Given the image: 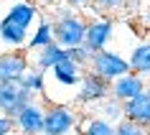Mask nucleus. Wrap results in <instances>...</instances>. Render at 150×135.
I'll use <instances>...</instances> for the list:
<instances>
[{
  "label": "nucleus",
  "mask_w": 150,
  "mask_h": 135,
  "mask_svg": "<svg viewBox=\"0 0 150 135\" xmlns=\"http://www.w3.org/2000/svg\"><path fill=\"white\" fill-rule=\"evenodd\" d=\"M137 21L145 31H150V0H142L140 10H137Z\"/></svg>",
  "instance_id": "4be33fe9"
},
{
  "label": "nucleus",
  "mask_w": 150,
  "mask_h": 135,
  "mask_svg": "<svg viewBox=\"0 0 150 135\" xmlns=\"http://www.w3.org/2000/svg\"><path fill=\"white\" fill-rule=\"evenodd\" d=\"M130 72L140 74V77H145L148 79L150 77V41H142V43H137V46L130 51Z\"/></svg>",
  "instance_id": "4468645a"
},
{
  "label": "nucleus",
  "mask_w": 150,
  "mask_h": 135,
  "mask_svg": "<svg viewBox=\"0 0 150 135\" xmlns=\"http://www.w3.org/2000/svg\"><path fill=\"white\" fill-rule=\"evenodd\" d=\"M115 135H148V127L135 122V120H120L115 125Z\"/></svg>",
  "instance_id": "aec40b11"
},
{
  "label": "nucleus",
  "mask_w": 150,
  "mask_h": 135,
  "mask_svg": "<svg viewBox=\"0 0 150 135\" xmlns=\"http://www.w3.org/2000/svg\"><path fill=\"white\" fill-rule=\"evenodd\" d=\"M51 41H56V38H54V23H48V21H41L38 28H36V33H33L31 41H28V48H31V51H38V48L48 46Z\"/></svg>",
  "instance_id": "6ab92c4d"
},
{
  "label": "nucleus",
  "mask_w": 150,
  "mask_h": 135,
  "mask_svg": "<svg viewBox=\"0 0 150 135\" xmlns=\"http://www.w3.org/2000/svg\"><path fill=\"white\" fill-rule=\"evenodd\" d=\"M112 36H115V23H112V18H94V21L87 23L84 46H87L92 54H97V51L107 48V43L112 41Z\"/></svg>",
  "instance_id": "0eeeda50"
},
{
  "label": "nucleus",
  "mask_w": 150,
  "mask_h": 135,
  "mask_svg": "<svg viewBox=\"0 0 150 135\" xmlns=\"http://www.w3.org/2000/svg\"><path fill=\"white\" fill-rule=\"evenodd\" d=\"M145 89H148L145 87V77H140V74H135V72H127V74H122L120 79H115L110 84V97H115L120 102H127V99L137 97Z\"/></svg>",
  "instance_id": "6e6552de"
},
{
  "label": "nucleus",
  "mask_w": 150,
  "mask_h": 135,
  "mask_svg": "<svg viewBox=\"0 0 150 135\" xmlns=\"http://www.w3.org/2000/svg\"><path fill=\"white\" fill-rule=\"evenodd\" d=\"M125 117L127 120H135L140 125L150 127V89L140 92L137 97L127 99L125 102Z\"/></svg>",
  "instance_id": "f8f14e48"
},
{
  "label": "nucleus",
  "mask_w": 150,
  "mask_h": 135,
  "mask_svg": "<svg viewBox=\"0 0 150 135\" xmlns=\"http://www.w3.org/2000/svg\"><path fill=\"white\" fill-rule=\"evenodd\" d=\"M99 10H104V13H110V10H117L120 5H122V0H92Z\"/></svg>",
  "instance_id": "b1692460"
},
{
  "label": "nucleus",
  "mask_w": 150,
  "mask_h": 135,
  "mask_svg": "<svg viewBox=\"0 0 150 135\" xmlns=\"http://www.w3.org/2000/svg\"><path fill=\"white\" fill-rule=\"evenodd\" d=\"M13 130H16V120L0 112V135H13Z\"/></svg>",
  "instance_id": "5701e85b"
},
{
  "label": "nucleus",
  "mask_w": 150,
  "mask_h": 135,
  "mask_svg": "<svg viewBox=\"0 0 150 135\" xmlns=\"http://www.w3.org/2000/svg\"><path fill=\"white\" fill-rule=\"evenodd\" d=\"M64 3H66L69 8H84V5H89L92 0H64Z\"/></svg>",
  "instance_id": "393cba45"
},
{
  "label": "nucleus",
  "mask_w": 150,
  "mask_h": 135,
  "mask_svg": "<svg viewBox=\"0 0 150 135\" xmlns=\"http://www.w3.org/2000/svg\"><path fill=\"white\" fill-rule=\"evenodd\" d=\"M33 97L36 95L23 89L18 82H0V112L8 117H16L28 102H33Z\"/></svg>",
  "instance_id": "20e7f679"
},
{
  "label": "nucleus",
  "mask_w": 150,
  "mask_h": 135,
  "mask_svg": "<svg viewBox=\"0 0 150 135\" xmlns=\"http://www.w3.org/2000/svg\"><path fill=\"white\" fill-rule=\"evenodd\" d=\"M25 72H28V56L23 51L0 54V82H21Z\"/></svg>",
  "instance_id": "9d476101"
},
{
  "label": "nucleus",
  "mask_w": 150,
  "mask_h": 135,
  "mask_svg": "<svg viewBox=\"0 0 150 135\" xmlns=\"http://www.w3.org/2000/svg\"><path fill=\"white\" fill-rule=\"evenodd\" d=\"M51 77H54L61 87H79L81 77H84V69H81L76 61H71L69 56H64L61 61L51 69Z\"/></svg>",
  "instance_id": "9b49d317"
},
{
  "label": "nucleus",
  "mask_w": 150,
  "mask_h": 135,
  "mask_svg": "<svg viewBox=\"0 0 150 135\" xmlns=\"http://www.w3.org/2000/svg\"><path fill=\"white\" fill-rule=\"evenodd\" d=\"M110 97V82L102 79L99 74L89 69L79 82V92H76V102L79 104H99L102 99Z\"/></svg>",
  "instance_id": "39448f33"
},
{
  "label": "nucleus",
  "mask_w": 150,
  "mask_h": 135,
  "mask_svg": "<svg viewBox=\"0 0 150 135\" xmlns=\"http://www.w3.org/2000/svg\"><path fill=\"white\" fill-rule=\"evenodd\" d=\"M97 117H102V120H107V122H112V125H117L120 120H125V102H120V99H115V97L102 99Z\"/></svg>",
  "instance_id": "dca6fc26"
},
{
  "label": "nucleus",
  "mask_w": 150,
  "mask_h": 135,
  "mask_svg": "<svg viewBox=\"0 0 150 135\" xmlns=\"http://www.w3.org/2000/svg\"><path fill=\"white\" fill-rule=\"evenodd\" d=\"M79 125V112L71 104H46L43 135H69Z\"/></svg>",
  "instance_id": "f03ea898"
},
{
  "label": "nucleus",
  "mask_w": 150,
  "mask_h": 135,
  "mask_svg": "<svg viewBox=\"0 0 150 135\" xmlns=\"http://www.w3.org/2000/svg\"><path fill=\"white\" fill-rule=\"evenodd\" d=\"M25 36H28L25 28L10 23L8 18H0V41L5 46H21V43H25Z\"/></svg>",
  "instance_id": "2eb2a0df"
},
{
  "label": "nucleus",
  "mask_w": 150,
  "mask_h": 135,
  "mask_svg": "<svg viewBox=\"0 0 150 135\" xmlns=\"http://www.w3.org/2000/svg\"><path fill=\"white\" fill-rule=\"evenodd\" d=\"M43 117H46V107L33 99L13 120H16V130L21 135H43Z\"/></svg>",
  "instance_id": "423d86ee"
},
{
  "label": "nucleus",
  "mask_w": 150,
  "mask_h": 135,
  "mask_svg": "<svg viewBox=\"0 0 150 135\" xmlns=\"http://www.w3.org/2000/svg\"><path fill=\"white\" fill-rule=\"evenodd\" d=\"M18 84L28 92H33V95H41V92H46V72L38 69V66H28V72L21 77Z\"/></svg>",
  "instance_id": "f3484780"
},
{
  "label": "nucleus",
  "mask_w": 150,
  "mask_h": 135,
  "mask_svg": "<svg viewBox=\"0 0 150 135\" xmlns=\"http://www.w3.org/2000/svg\"><path fill=\"white\" fill-rule=\"evenodd\" d=\"M89 69L112 84L115 79H120L122 74L130 72V61H127L125 56H120L117 51H112V48H102V51H97V54L92 56Z\"/></svg>",
  "instance_id": "7ed1b4c3"
},
{
  "label": "nucleus",
  "mask_w": 150,
  "mask_h": 135,
  "mask_svg": "<svg viewBox=\"0 0 150 135\" xmlns=\"http://www.w3.org/2000/svg\"><path fill=\"white\" fill-rule=\"evenodd\" d=\"M64 56H66V48H64L61 43L51 41L48 46H43V48H38V51H36V66H38V69H43V72H51V69L61 61Z\"/></svg>",
  "instance_id": "ddd939ff"
},
{
  "label": "nucleus",
  "mask_w": 150,
  "mask_h": 135,
  "mask_svg": "<svg viewBox=\"0 0 150 135\" xmlns=\"http://www.w3.org/2000/svg\"><path fill=\"white\" fill-rule=\"evenodd\" d=\"M148 135H150V127H148Z\"/></svg>",
  "instance_id": "a878e982"
},
{
  "label": "nucleus",
  "mask_w": 150,
  "mask_h": 135,
  "mask_svg": "<svg viewBox=\"0 0 150 135\" xmlns=\"http://www.w3.org/2000/svg\"><path fill=\"white\" fill-rule=\"evenodd\" d=\"M79 135H115V125L102 117H84L79 120Z\"/></svg>",
  "instance_id": "a211bd4d"
},
{
  "label": "nucleus",
  "mask_w": 150,
  "mask_h": 135,
  "mask_svg": "<svg viewBox=\"0 0 150 135\" xmlns=\"http://www.w3.org/2000/svg\"><path fill=\"white\" fill-rule=\"evenodd\" d=\"M66 56H69L71 61H76L81 66V69H84V66H89V64H92V51H89L87 46H84V43H81V46H74V48H66Z\"/></svg>",
  "instance_id": "412c9836"
},
{
  "label": "nucleus",
  "mask_w": 150,
  "mask_h": 135,
  "mask_svg": "<svg viewBox=\"0 0 150 135\" xmlns=\"http://www.w3.org/2000/svg\"><path fill=\"white\" fill-rule=\"evenodd\" d=\"M0 18H8L10 23L21 26V28H31L36 23V18H38V8L33 5L31 0H10L8 5H5V13Z\"/></svg>",
  "instance_id": "1a4fd4ad"
},
{
  "label": "nucleus",
  "mask_w": 150,
  "mask_h": 135,
  "mask_svg": "<svg viewBox=\"0 0 150 135\" xmlns=\"http://www.w3.org/2000/svg\"><path fill=\"white\" fill-rule=\"evenodd\" d=\"M84 36H87V21L79 18L71 10H64L59 13L54 21V38L56 43H61L64 48H74L84 43Z\"/></svg>",
  "instance_id": "f257e3e1"
}]
</instances>
